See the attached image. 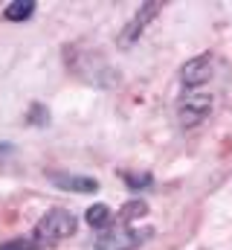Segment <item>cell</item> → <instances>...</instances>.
I'll return each instance as SVG.
<instances>
[{"mask_svg":"<svg viewBox=\"0 0 232 250\" xmlns=\"http://www.w3.org/2000/svg\"><path fill=\"white\" fill-rule=\"evenodd\" d=\"M160 12H163V3H157V0H148V3H142V6H139V12H136V15L128 21V26L122 29V35H119V44H122V47H131V44H134V41H136V38L145 32V26H148V23H151V21L160 15Z\"/></svg>","mask_w":232,"mask_h":250,"instance_id":"5","label":"cell"},{"mask_svg":"<svg viewBox=\"0 0 232 250\" xmlns=\"http://www.w3.org/2000/svg\"><path fill=\"white\" fill-rule=\"evenodd\" d=\"M125 184H128L131 189L148 187V184H151V175H125Z\"/></svg>","mask_w":232,"mask_h":250,"instance_id":"11","label":"cell"},{"mask_svg":"<svg viewBox=\"0 0 232 250\" xmlns=\"http://www.w3.org/2000/svg\"><path fill=\"white\" fill-rule=\"evenodd\" d=\"M32 12H35V0H12L3 9V18L6 21H26V18H32Z\"/></svg>","mask_w":232,"mask_h":250,"instance_id":"8","label":"cell"},{"mask_svg":"<svg viewBox=\"0 0 232 250\" xmlns=\"http://www.w3.org/2000/svg\"><path fill=\"white\" fill-rule=\"evenodd\" d=\"M145 215H148V204L145 201H128L119 209V224H134V221H139Z\"/></svg>","mask_w":232,"mask_h":250,"instance_id":"9","label":"cell"},{"mask_svg":"<svg viewBox=\"0 0 232 250\" xmlns=\"http://www.w3.org/2000/svg\"><path fill=\"white\" fill-rule=\"evenodd\" d=\"M215 108V96L209 90H186L177 102V120L183 128H197Z\"/></svg>","mask_w":232,"mask_h":250,"instance_id":"3","label":"cell"},{"mask_svg":"<svg viewBox=\"0 0 232 250\" xmlns=\"http://www.w3.org/2000/svg\"><path fill=\"white\" fill-rule=\"evenodd\" d=\"M154 236V227H134V224H119L105 227L102 236L96 239V250H136Z\"/></svg>","mask_w":232,"mask_h":250,"instance_id":"2","label":"cell"},{"mask_svg":"<svg viewBox=\"0 0 232 250\" xmlns=\"http://www.w3.org/2000/svg\"><path fill=\"white\" fill-rule=\"evenodd\" d=\"M212 67H215V59H212L209 53L189 59V62L180 67V82H183V87H186V90H200V87L212 79Z\"/></svg>","mask_w":232,"mask_h":250,"instance_id":"4","label":"cell"},{"mask_svg":"<svg viewBox=\"0 0 232 250\" xmlns=\"http://www.w3.org/2000/svg\"><path fill=\"white\" fill-rule=\"evenodd\" d=\"M76 227H78V218H76L73 212H67V209H50V212L41 215L38 224L32 227L29 242H32L35 250H53V248H58L64 239H70V236L76 233Z\"/></svg>","mask_w":232,"mask_h":250,"instance_id":"1","label":"cell"},{"mask_svg":"<svg viewBox=\"0 0 232 250\" xmlns=\"http://www.w3.org/2000/svg\"><path fill=\"white\" fill-rule=\"evenodd\" d=\"M84 221H87L93 230H105V227L114 224V212H111L108 204H93V207L84 212Z\"/></svg>","mask_w":232,"mask_h":250,"instance_id":"7","label":"cell"},{"mask_svg":"<svg viewBox=\"0 0 232 250\" xmlns=\"http://www.w3.org/2000/svg\"><path fill=\"white\" fill-rule=\"evenodd\" d=\"M50 181L58 189H67V192H78V195H90L99 189V181L87 178V175H64V172H53Z\"/></svg>","mask_w":232,"mask_h":250,"instance_id":"6","label":"cell"},{"mask_svg":"<svg viewBox=\"0 0 232 250\" xmlns=\"http://www.w3.org/2000/svg\"><path fill=\"white\" fill-rule=\"evenodd\" d=\"M0 250H35V248H32L29 239H9V242L0 245Z\"/></svg>","mask_w":232,"mask_h":250,"instance_id":"10","label":"cell"}]
</instances>
